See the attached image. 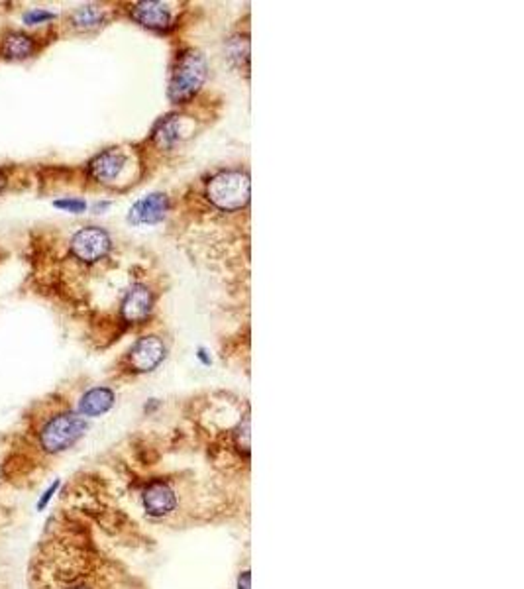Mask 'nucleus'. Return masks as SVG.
Segmentation results:
<instances>
[{"mask_svg": "<svg viewBox=\"0 0 524 589\" xmlns=\"http://www.w3.org/2000/svg\"><path fill=\"white\" fill-rule=\"evenodd\" d=\"M88 430V422L77 411H59L38 430V446L47 456L69 452Z\"/></svg>", "mask_w": 524, "mask_h": 589, "instance_id": "obj_1", "label": "nucleus"}, {"mask_svg": "<svg viewBox=\"0 0 524 589\" xmlns=\"http://www.w3.org/2000/svg\"><path fill=\"white\" fill-rule=\"evenodd\" d=\"M206 79V59L199 49H185L177 55L169 81V98L175 105H185L201 91Z\"/></svg>", "mask_w": 524, "mask_h": 589, "instance_id": "obj_2", "label": "nucleus"}, {"mask_svg": "<svg viewBox=\"0 0 524 589\" xmlns=\"http://www.w3.org/2000/svg\"><path fill=\"white\" fill-rule=\"evenodd\" d=\"M206 199L218 211L236 213L249 203V175L242 169H228L213 175L206 183Z\"/></svg>", "mask_w": 524, "mask_h": 589, "instance_id": "obj_3", "label": "nucleus"}, {"mask_svg": "<svg viewBox=\"0 0 524 589\" xmlns=\"http://www.w3.org/2000/svg\"><path fill=\"white\" fill-rule=\"evenodd\" d=\"M110 250H112V238L100 226H85L77 230L69 242L71 256L86 266L102 261L110 254Z\"/></svg>", "mask_w": 524, "mask_h": 589, "instance_id": "obj_4", "label": "nucleus"}, {"mask_svg": "<svg viewBox=\"0 0 524 589\" xmlns=\"http://www.w3.org/2000/svg\"><path fill=\"white\" fill-rule=\"evenodd\" d=\"M167 355V348L161 338L157 336H141L136 342L132 344V348L126 353L124 365L130 374H150L153 369H157L161 362Z\"/></svg>", "mask_w": 524, "mask_h": 589, "instance_id": "obj_5", "label": "nucleus"}, {"mask_svg": "<svg viewBox=\"0 0 524 589\" xmlns=\"http://www.w3.org/2000/svg\"><path fill=\"white\" fill-rule=\"evenodd\" d=\"M130 167V158L126 151L116 150H105L100 151L98 155H95L91 163H88V175L97 183L102 185H112L118 179H122V175L126 173Z\"/></svg>", "mask_w": 524, "mask_h": 589, "instance_id": "obj_6", "label": "nucleus"}, {"mask_svg": "<svg viewBox=\"0 0 524 589\" xmlns=\"http://www.w3.org/2000/svg\"><path fill=\"white\" fill-rule=\"evenodd\" d=\"M151 309H153V293L150 291V287L136 283L134 287H130V291L122 299L120 316L128 324H139V322L148 321Z\"/></svg>", "mask_w": 524, "mask_h": 589, "instance_id": "obj_7", "label": "nucleus"}, {"mask_svg": "<svg viewBox=\"0 0 524 589\" xmlns=\"http://www.w3.org/2000/svg\"><path fill=\"white\" fill-rule=\"evenodd\" d=\"M169 211V199L165 193H151L130 208L128 222L134 226L157 224Z\"/></svg>", "mask_w": 524, "mask_h": 589, "instance_id": "obj_8", "label": "nucleus"}, {"mask_svg": "<svg viewBox=\"0 0 524 589\" xmlns=\"http://www.w3.org/2000/svg\"><path fill=\"white\" fill-rule=\"evenodd\" d=\"M132 20L138 22L139 26L148 30H167L171 26V12L163 2H153V0H144L130 8Z\"/></svg>", "mask_w": 524, "mask_h": 589, "instance_id": "obj_9", "label": "nucleus"}, {"mask_svg": "<svg viewBox=\"0 0 524 589\" xmlns=\"http://www.w3.org/2000/svg\"><path fill=\"white\" fill-rule=\"evenodd\" d=\"M116 403L114 391L107 385H97L86 389L83 395L79 397L77 403V413L85 418H97L107 415L110 408Z\"/></svg>", "mask_w": 524, "mask_h": 589, "instance_id": "obj_10", "label": "nucleus"}, {"mask_svg": "<svg viewBox=\"0 0 524 589\" xmlns=\"http://www.w3.org/2000/svg\"><path fill=\"white\" fill-rule=\"evenodd\" d=\"M0 52L4 55V59L10 61H24L28 57H32L36 52V42L32 36L24 32H8L2 40Z\"/></svg>", "mask_w": 524, "mask_h": 589, "instance_id": "obj_11", "label": "nucleus"}, {"mask_svg": "<svg viewBox=\"0 0 524 589\" xmlns=\"http://www.w3.org/2000/svg\"><path fill=\"white\" fill-rule=\"evenodd\" d=\"M185 138V128H183L181 116H167L157 124L153 130V141L160 148H173L177 141Z\"/></svg>", "mask_w": 524, "mask_h": 589, "instance_id": "obj_12", "label": "nucleus"}, {"mask_svg": "<svg viewBox=\"0 0 524 589\" xmlns=\"http://www.w3.org/2000/svg\"><path fill=\"white\" fill-rule=\"evenodd\" d=\"M105 20V14L97 6H81L71 14V24L77 30H95Z\"/></svg>", "mask_w": 524, "mask_h": 589, "instance_id": "obj_13", "label": "nucleus"}, {"mask_svg": "<svg viewBox=\"0 0 524 589\" xmlns=\"http://www.w3.org/2000/svg\"><path fill=\"white\" fill-rule=\"evenodd\" d=\"M59 487H61V480H54V482L45 487V491H43L42 495L38 497V501H36V511H38V513H42V511L47 509V505L54 501V497L57 495V491H59Z\"/></svg>", "mask_w": 524, "mask_h": 589, "instance_id": "obj_14", "label": "nucleus"}, {"mask_svg": "<svg viewBox=\"0 0 524 589\" xmlns=\"http://www.w3.org/2000/svg\"><path fill=\"white\" fill-rule=\"evenodd\" d=\"M54 204L65 213H73V215H81L86 211V203L83 199H59Z\"/></svg>", "mask_w": 524, "mask_h": 589, "instance_id": "obj_15", "label": "nucleus"}, {"mask_svg": "<svg viewBox=\"0 0 524 589\" xmlns=\"http://www.w3.org/2000/svg\"><path fill=\"white\" fill-rule=\"evenodd\" d=\"M54 18L55 16L52 14V12L40 10V8H32V10H28L24 16H22L24 24H28V26H36V24H42V22L54 20Z\"/></svg>", "mask_w": 524, "mask_h": 589, "instance_id": "obj_16", "label": "nucleus"}, {"mask_svg": "<svg viewBox=\"0 0 524 589\" xmlns=\"http://www.w3.org/2000/svg\"><path fill=\"white\" fill-rule=\"evenodd\" d=\"M249 579H252V569H249V560L246 556L244 564L236 574V589H249Z\"/></svg>", "mask_w": 524, "mask_h": 589, "instance_id": "obj_17", "label": "nucleus"}, {"mask_svg": "<svg viewBox=\"0 0 524 589\" xmlns=\"http://www.w3.org/2000/svg\"><path fill=\"white\" fill-rule=\"evenodd\" d=\"M6 185H8V177H6V171L4 169H0V193L6 189Z\"/></svg>", "mask_w": 524, "mask_h": 589, "instance_id": "obj_18", "label": "nucleus"}, {"mask_svg": "<svg viewBox=\"0 0 524 589\" xmlns=\"http://www.w3.org/2000/svg\"><path fill=\"white\" fill-rule=\"evenodd\" d=\"M199 358H201V360H203L204 364H210V360H208V358H206V352H204L203 348H201V350H199Z\"/></svg>", "mask_w": 524, "mask_h": 589, "instance_id": "obj_19", "label": "nucleus"}]
</instances>
